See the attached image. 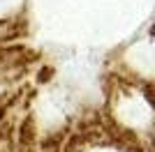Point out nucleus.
<instances>
[]
</instances>
